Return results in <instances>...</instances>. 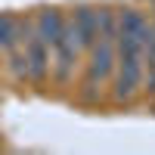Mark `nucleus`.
I'll return each instance as SVG.
<instances>
[{
  "mask_svg": "<svg viewBox=\"0 0 155 155\" xmlns=\"http://www.w3.org/2000/svg\"><path fill=\"white\" fill-rule=\"evenodd\" d=\"M25 59H28V78L31 81H44L50 71V47L37 34H31L25 41Z\"/></svg>",
  "mask_w": 155,
  "mask_h": 155,
  "instance_id": "nucleus-1",
  "label": "nucleus"
},
{
  "mask_svg": "<svg viewBox=\"0 0 155 155\" xmlns=\"http://www.w3.org/2000/svg\"><path fill=\"white\" fill-rule=\"evenodd\" d=\"M62 28H65V19H62L56 9H47V12H41V16H37V37H41L50 50L59 44Z\"/></svg>",
  "mask_w": 155,
  "mask_h": 155,
  "instance_id": "nucleus-2",
  "label": "nucleus"
},
{
  "mask_svg": "<svg viewBox=\"0 0 155 155\" xmlns=\"http://www.w3.org/2000/svg\"><path fill=\"white\" fill-rule=\"evenodd\" d=\"M74 31H78V41H81V47H93L96 41V34H99V19H96V12L93 9H78L74 12Z\"/></svg>",
  "mask_w": 155,
  "mask_h": 155,
  "instance_id": "nucleus-3",
  "label": "nucleus"
},
{
  "mask_svg": "<svg viewBox=\"0 0 155 155\" xmlns=\"http://www.w3.org/2000/svg\"><path fill=\"white\" fill-rule=\"evenodd\" d=\"M16 44H19V25L12 22L9 16H0V47L12 50Z\"/></svg>",
  "mask_w": 155,
  "mask_h": 155,
  "instance_id": "nucleus-4",
  "label": "nucleus"
}]
</instances>
